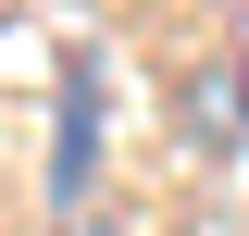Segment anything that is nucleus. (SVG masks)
Returning a JSON list of instances; mask_svg holds the SVG:
<instances>
[{"label": "nucleus", "mask_w": 249, "mask_h": 236, "mask_svg": "<svg viewBox=\"0 0 249 236\" xmlns=\"http://www.w3.org/2000/svg\"><path fill=\"white\" fill-rule=\"evenodd\" d=\"M100 137H112V112H100V62L62 50V87H50V224H62V211H88Z\"/></svg>", "instance_id": "nucleus-1"}, {"label": "nucleus", "mask_w": 249, "mask_h": 236, "mask_svg": "<svg viewBox=\"0 0 249 236\" xmlns=\"http://www.w3.org/2000/svg\"><path fill=\"white\" fill-rule=\"evenodd\" d=\"M175 124H187V137H212V149H237V137H249V87H237V62L187 75V87H175Z\"/></svg>", "instance_id": "nucleus-2"}, {"label": "nucleus", "mask_w": 249, "mask_h": 236, "mask_svg": "<svg viewBox=\"0 0 249 236\" xmlns=\"http://www.w3.org/2000/svg\"><path fill=\"white\" fill-rule=\"evenodd\" d=\"M50 236H137V224H124V211H62Z\"/></svg>", "instance_id": "nucleus-3"}, {"label": "nucleus", "mask_w": 249, "mask_h": 236, "mask_svg": "<svg viewBox=\"0 0 249 236\" xmlns=\"http://www.w3.org/2000/svg\"><path fill=\"white\" fill-rule=\"evenodd\" d=\"M0 25H13V0H0Z\"/></svg>", "instance_id": "nucleus-4"}]
</instances>
